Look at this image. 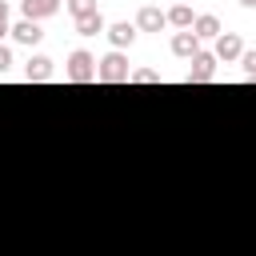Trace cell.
I'll return each instance as SVG.
<instances>
[{"label": "cell", "mask_w": 256, "mask_h": 256, "mask_svg": "<svg viewBox=\"0 0 256 256\" xmlns=\"http://www.w3.org/2000/svg\"><path fill=\"white\" fill-rule=\"evenodd\" d=\"M240 4H244V8H256V0H240Z\"/></svg>", "instance_id": "ffe728a7"}, {"label": "cell", "mask_w": 256, "mask_h": 256, "mask_svg": "<svg viewBox=\"0 0 256 256\" xmlns=\"http://www.w3.org/2000/svg\"><path fill=\"white\" fill-rule=\"evenodd\" d=\"M136 32H140L136 24H128V20H120V24H112V28H108V40H112V48L120 52V48H128V44L136 40Z\"/></svg>", "instance_id": "ba28073f"}, {"label": "cell", "mask_w": 256, "mask_h": 256, "mask_svg": "<svg viewBox=\"0 0 256 256\" xmlns=\"http://www.w3.org/2000/svg\"><path fill=\"white\" fill-rule=\"evenodd\" d=\"M96 80H104V84H128L132 72H128L124 52H108V56L100 60V68H96Z\"/></svg>", "instance_id": "7a4b0ae2"}, {"label": "cell", "mask_w": 256, "mask_h": 256, "mask_svg": "<svg viewBox=\"0 0 256 256\" xmlns=\"http://www.w3.org/2000/svg\"><path fill=\"white\" fill-rule=\"evenodd\" d=\"M0 20H8V4L4 0H0Z\"/></svg>", "instance_id": "ac0fdd59"}, {"label": "cell", "mask_w": 256, "mask_h": 256, "mask_svg": "<svg viewBox=\"0 0 256 256\" xmlns=\"http://www.w3.org/2000/svg\"><path fill=\"white\" fill-rule=\"evenodd\" d=\"M164 24H168V16H164L160 8H152V4H144V8L136 12V28H140V32H160Z\"/></svg>", "instance_id": "5b68a950"}, {"label": "cell", "mask_w": 256, "mask_h": 256, "mask_svg": "<svg viewBox=\"0 0 256 256\" xmlns=\"http://www.w3.org/2000/svg\"><path fill=\"white\" fill-rule=\"evenodd\" d=\"M172 52H176L180 60H192V56L200 52V36H196L192 28H188V32H176V36H172Z\"/></svg>", "instance_id": "8992f818"}, {"label": "cell", "mask_w": 256, "mask_h": 256, "mask_svg": "<svg viewBox=\"0 0 256 256\" xmlns=\"http://www.w3.org/2000/svg\"><path fill=\"white\" fill-rule=\"evenodd\" d=\"M12 36H16L20 44H28V48H32V44H40V36H44V32H40V24H36V20H20V24L12 28Z\"/></svg>", "instance_id": "7c38bea8"}, {"label": "cell", "mask_w": 256, "mask_h": 256, "mask_svg": "<svg viewBox=\"0 0 256 256\" xmlns=\"http://www.w3.org/2000/svg\"><path fill=\"white\" fill-rule=\"evenodd\" d=\"M8 68H12V52H8V48H4V44H0V76H4V72H8Z\"/></svg>", "instance_id": "e0dca14e"}, {"label": "cell", "mask_w": 256, "mask_h": 256, "mask_svg": "<svg viewBox=\"0 0 256 256\" xmlns=\"http://www.w3.org/2000/svg\"><path fill=\"white\" fill-rule=\"evenodd\" d=\"M188 64H192V68H188V84H208V80L216 76V56H212V52H196Z\"/></svg>", "instance_id": "3957f363"}, {"label": "cell", "mask_w": 256, "mask_h": 256, "mask_svg": "<svg viewBox=\"0 0 256 256\" xmlns=\"http://www.w3.org/2000/svg\"><path fill=\"white\" fill-rule=\"evenodd\" d=\"M68 12H72V20L92 16V12H96V0H68Z\"/></svg>", "instance_id": "5bb4252c"}, {"label": "cell", "mask_w": 256, "mask_h": 256, "mask_svg": "<svg viewBox=\"0 0 256 256\" xmlns=\"http://www.w3.org/2000/svg\"><path fill=\"white\" fill-rule=\"evenodd\" d=\"M192 32H196L200 40H216V36H220V20H216L212 12H204V16H196V24H192Z\"/></svg>", "instance_id": "8fae6325"}, {"label": "cell", "mask_w": 256, "mask_h": 256, "mask_svg": "<svg viewBox=\"0 0 256 256\" xmlns=\"http://www.w3.org/2000/svg\"><path fill=\"white\" fill-rule=\"evenodd\" d=\"M132 84H160V76H156L152 68H136V72H132Z\"/></svg>", "instance_id": "9a60e30c"}, {"label": "cell", "mask_w": 256, "mask_h": 256, "mask_svg": "<svg viewBox=\"0 0 256 256\" xmlns=\"http://www.w3.org/2000/svg\"><path fill=\"white\" fill-rule=\"evenodd\" d=\"M240 64H244L248 80H256V48H252V52H244V56H240Z\"/></svg>", "instance_id": "2e32d148"}, {"label": "cell", "mask_w": 256, "mask_h": 256, "mask_svg": "<svg viewBox=\"0 0 256 256\" xmlns=\"http://www.w3.org/2000/svg\"><path fill=\"white\" fill-rule=\"evenodd\" d=\"M76 32H80V36H100V32H108V28H104V16L92 12V16H80V20H76Z\"/></svg>", "instance_id": "4fadbf2b"}, {"label": "cell", "mask_w": 256, "mask_h": 256, "mask_svg": "<svg viewBox=\"0 0 256 256\" xmlns=\"http://www.w3.org/2000/svg\"><path fill=\"white\" fill-rule=\"evenodd\" d=\"M244 56V40L236 32H220L216 36V60H240Z\"/></svg>", "instance_id": "277c9868"}, {"label": "cell", "mask_w": 256, "mask_h": 256, "mask_svg": "<svg viewBox=\"0 0 256 256\" xmlns=\"http://www.w3.org/2000/svg\"><path fill=\"white\" fill-rule=\"evenodd\" d=\"M24 76H28V80H36V84L52 80V60H48V56H32V60L24 64Z\"/></svg>", "instance_id": "9c48e42d"}, {"label": "cell", "mask_w": 256, "mask_h": 256, "mask_svg": "<svg viewBox=\"0 0 256 256\" xmlns=\"http://www.w3.org/2000/svg\"><path fill=\"white\" fill-rule=\"evenodd\" d=\"M4 32H12V28H8V20H0V36H4Z\"/></svg>", "instance_id": "d6986e66"}, {"label": "cell", "mask_w": 256, "mask_h": 256, "mask_svg": "<svg viewBox=\"0 0 256 256\" xmlns=\"http://www.w3.org/2000/svg\"><path fill=\"white\" fill-rule=\"evenodd\" d=\"M20 8H24V20H44L60 12V0H20Z\"/></svg>", "instance_id": "52a82bcc"}, {"label": "cell", "mask_w": 256, "mask_h": 256, "mask_svg": "<svg viewBox=\"0 0 256 256\" xmlns=\"http://www.w3.org/2000/svg\"><path fill=\"white\" fill-rule=\"evenodd\" d=\"M164 16H168V24H172V28H180V32H188V28L196 24V16H192V8H188V4H172Z\"/></svg>", "instance_id": "30bf717a"}, {"label": "cell", "mask_w": 256, "mask_h": 256, "mask_svg": "<svg viewBox=\"0 0 256 256\" xmlns=\"http://www.w3.org/2000/svg\"><path fill=\"white\" fill-rule=\"evenodd\" d=\"M96 68H100V60H96L92 52H84V48H76V52L68 56V80H72V84L96 80Z\"/></svg>", "instance_id": "6da1fadb"}]
</instances>
